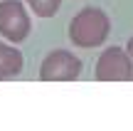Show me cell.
Returning a JSON list of instances; mask_svg holds the SVG:
<instances>
[{
    "label": "cell",
    "mask_w": 133,
    "mask_h": 131,
    "mask_svg": "<svg viewBox=\"0 0 133 131\" xmlns=\"http://www.w3.org/2000/svg\"><path fill=\"white\" fill-rule=\"evenodd\" d=\"M111 32V17L101 8H81L69 22V40L81 49H91L106 42Z\"/></svg>",
    "instance_id": "1"
},
{
    "label": "cell",
    "mask_w": 133,
    "mask_h": 131,
    "mask_svg": "<svg viewBox=\"0 0 133 131\" xmlns=\"http://www.w3.org/2000/svg\"><path fill=\"white\" fill-rule=\"evenodd\" d=\"M32 32V20L22 0H0V37L20 45Z\"/></svg>",
    "instance_id": "2"
},
{
    "label": "cell",
    "mask_w": 133,
    "mask_h": 131,
    "mask_svg": "<svg viewBox=\"0 0 133 131\" xmlns=\"http://www.w3.org/2000/svg\"><path fill=\"white\" fill-rule=\"evenodd\" d=\"M94 77L99 82H131L133 79V59L128 49L109 47L99 54L94 67Z\"/></svg>",
    "instance_id": "3"
},
{
    "label": "cell",
    "mask_w": 133,
    "mask_h": 131,
    "mask_svg": "<svg viewBox=\"0 0 133 131\" xmlns=\"http://www.w3.org/2000/svg\"><path fill=\"white\" fill-rule=\"evenodd\" d=\"M81 74V59L69 49H52L39 64L42 82H74Z\"/></svg>",
    "instance_id": "4"
},
{
    "label": "cell",
    "mask_w": 133,
    "mask_h": 131,
    "mask_svg": "<svg viewBox=\"0 0 133 131\" xmlns=\"http://www.w3.org/2000/svg\"><path fill=\"white\" fill-rule=\"evenodd\" d=\"M25 67L22 52L15 47V42L10 40H0V82H8V79H15Z\"/></svg>",
    "instance_id": "5"
},
{
    "label": "cell",
    "mask_w": 133,
    "mask_h": 131,
    "mask_svg": "<svg viewBox=\"0 0 133 131\" xmlns=\"http://www.w3.org/2000/svg\"><path fill=\"white\" fill-rule=\"evenodd\" d=\"M27 3V8L32 10L35 15H39V17H52V15H57V10L62 8V0H25Z\"/></svg>",
    "instance_id": "6"
},
{
    "label": "cell",
    "mask_w": 133,
    "mask_h": 131,
    "mask_svg": "<svg viewBox=\"0 0 133 131\" xmlns=\"http://www.w3.org/2000/svg\"><path fill=\"white\" fill-rule=\"evenodd\" d=\"M126 49H128V54H131V59H133V37L128 40V45H126Z\"/></svg>",
    "instance_id": "7"
}]
</instances>
